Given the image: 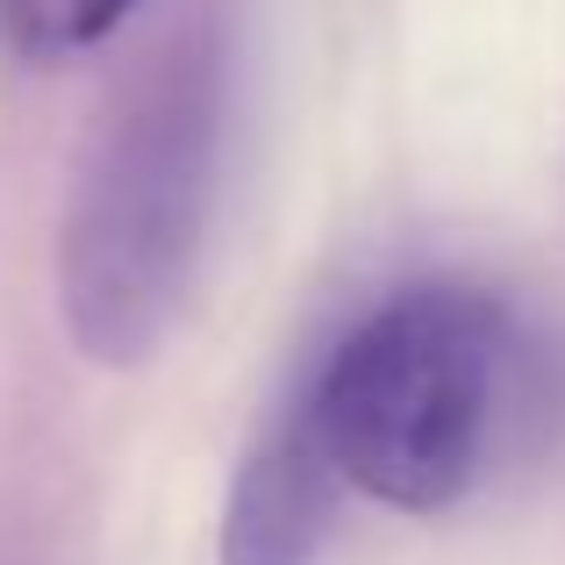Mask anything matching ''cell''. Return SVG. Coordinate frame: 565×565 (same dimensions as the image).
<instances>
[{"mask_svg": "<svg viewBox=\"0 0 565 565\" xmlns=\"http://www.w3.org/2000/svg\"><path fill=\"white\" fill-rule=\"evenodd\" d=\"M230 137V51L201 22L129 79L57 222V316L86 365L158 359L201 265Z\"/></svg>", "mask_w": 565, "mask_h": 565, "instance_id": "cell-1", "label": "cell"}, {"mask_svg": "<svg viewBox=\"0 0 565 565\" xmlns=\"http://www.w3.org/2000/svg\"><path fill=\"white\" fill-rule=\"evenodd\" d=\"M544 386V344L501 294L415 279L337 337L301 394L344 487L401 515H437L472 494Z\"/></svg>", "mask_w": 565, "mask_h": 565, "instance_id": "cell-2", "label": "cell"}, {"mask_svg": "<svg viewBox=\"0 0 565 565\" xmlns=\"http://www.w3.org/2000/svg\"><path fill=\"white\" fill-rule=\"evenodd\" d=\"M344 472L322 451V429L308 415V394H294L273 423L250 437L244 466L230 480L215 565H316L337 515Z\"/></svg>", "mask_w": 565, "mask_h": 565, "instance_id": "cell-3", "label": "cell"}, {"mask_svg": "<svg viewBox=\"0 0 565 565\" xmlns=\"http://www.w3.org/2000/svg\"><path fill=\"white\" fill-rule=\"evenodd\" d=\"M137 8L143 0H8V36L29 65H65L100 51Z\"/></svg>", "mask_w": 565, "mask_h": 565, "instance_id": "cell-4", "label": "cell"}]
</instances>
